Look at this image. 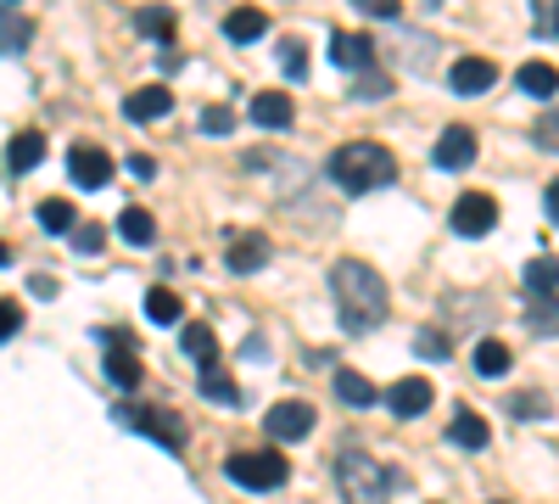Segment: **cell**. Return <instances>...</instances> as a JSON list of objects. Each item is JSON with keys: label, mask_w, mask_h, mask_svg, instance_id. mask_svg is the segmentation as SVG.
I'll return each mask as SVG.
<instances>
[{"label": "cell", "mask_w": 559, "mask_h": 504, "mask_svg": "<svg viewBox=\"0 0 559 504\" xmlns=\"http://www.w3.org/2000/svg\"><path fill=\"white\" fill-rule=\"evenodd\" d=\"M331 292H336L342 326H347L353 337L376 331L381 319H386V281H381L369 263H358V258H342V263L331 269Z\"/></svg>", "instance_id": "6da1fadb"}, {"label": "cell", "mask_w": 559, "mask_h": 504, "mask_svg": "<svg viewBox=\"0 0 559 504\" xmlns=\"http://www.w3.org/2000/svg\"><path fill=\"white\" fill-rule=\"evenodd\" d=\"M331 179L347 197H369V191H381L397 179V157L381 141H347L331 152Z\"/></svg>", "instance_id": "7a4b0ae2"}, {"label": "cell", "mask_w": 559, "mask_h": 504, "mask_svg": "<svg viewBox=\"0 0 559 504\" xmlns=\"http://www.w3.org/2000/svg\"><path fill=\"white\" fill-rule=\"evenodd\" d=\"M224 477L236 488H247V493H274V488H286L292 460L280 448H241V454H229V460H224Z\"/></svg>", "instance_id": "3957f363"}, {"label": "cell", "mask_w": 559, "mask_h": 504, "mask_svg": "<svg viewBox=\"0 0 559 504\" xmlns=\"http://www.w3.org/2000/svg\"><path fill=\"white\" fill-rule=\"evenodd\" d=\"M112 421L129 426V432H140V437H152V443H163L168 454H185V443H191L185 421L174 415V409H157V403H118Z\"/></svg>", "instance_id": "277c9868"}, {"label": "cell", "mask_w": 559, "mask_h": 504, "mask_svg": "<svg viewBox=\"0 0 559 504\" xmlns=\"http://www.w3.org/2000/svg\"><path fill=\"white\" fill-rule=\"evenodd\" d=\"M336 488L347 504H386V471L369 460L364 448H342L336 454Z\"/></svg>", "instance_id": "5b68a950"}, {"label": "cell", "mask_w": 559, "mask_h": 504, "mask_svg": "<svg viewBox=\"0 0 559 504\" xmlns=\"http://www.w3.org/2000/svg\"><path fill=\"white\" fill-rule=\"evenodd\" d=\"M313 403H302V398H280L269 415H263V432L274 437V443H297V437H308L313 432Z\"/></svg>", "instance_id": "8992f818"}, {"label": "cell", "mask_w": 559, "mask_h": 504, "mask_svg": "<svg viewBox=\"0 0 559 504\" xmlns=\"http://www.w3.org/2000/svg\"><path fill=\"white\" fill-rule=\"evenodd\" d=\"M492 224H498V202H492L487 191H464V197L453 202V236L481 242V236H492Z\"/></svg>", "instance_id": "52a82bcc"}, {"label": "cell", "mask_w": 559, "mask_h": 504, "mask_svg": "<svg viewBox=\"0 0 559 504\" xmlns=\"http://www.w3.org/2000/svg\"><path fill=\"white\" fill-rule=\"evenodd\" d=\"M68 174H73V186H79V191H102L107 179H112V157H107L102 146L79 141V146L68 152Z\"/></svg>", "instance_id": "ba28073f"}, {"label": "cell", "mask_w": 559, "mask_h": 504, "mask_svg": "<svg viewBox=\"0 0 559 504\" xmlns=\"http://www.w3.org/2000/svg\"><path fill=\"white\" fill-rule=\"evenodd\" d=\"M431 403H437V387H431L426 376H403V382H392V387H386V409H392L397 421L426 415Z\"/></svg>", "instance_id": "9c48e42d"}, {"label": "cell", "mask_w": 559, "mask_h": 504, "mask_svg": "<svg viewBox=\"0 0 559 504\" xmlns=\"http://www.w3.org/2000/svg\"><path fill=\"white\" fill-rule=\"evenodd\" d=\"M431 163L437 168H471L476 163V129L471 124H448L431 146Z\"/></svg>", "instance_id": "30bf717a"}, {"label": "cell", "mask_w": 559, "mask_h": 504, "mask_svg": "<svg viewBox=\"0 0 559 504\" xmlns=\"http://www.w3.org/2000/svg\"><path fill=\"white\" fill-rule=\"evenodd\" d=\"M331 62L347 68V73H369V68H376V39L353 34V28H336L331 34Z\"/></svg>", "instance_id": "8fae6325"}, {"label": "cell", "mask_w": 559, "mask_h": 504, "mask_svg": "<svg viewBox=\"0 0 559 504\" xmlns=\"http://www.w3.org/2000/svg\"><path fill=\"white\" fill-rule=\"evenodd\" d=\"M492 84H498V62H487V57H459L453 73H448L453 96H487Z\"/></svg>", "instance_id": "7c38bea8"}, {"label": "cell", "mask_w": 559, "mask_h": 504, "mask_svg": "<svg viewBox=\"0 0 559 504\" xmlns=\"http://www.w3.org/2000/svg\"><path fill=\"white\" fill-rule=\"evenodd\" d=\"M168 113H174V90L168 84H140V90L123 96V118H134V124H157Z\"/></svg>", "instance_id": "4fadbf2b"}, {"label": "cell", "mask_w": 559, "mask_h": 504, "mask_svg": "<svg viewBox=\"0 0 559 504\" xmlns=\"http://www.w3.org/2000/svg\"><path fill=\"white\" fill-rule=\"evenodd\" d=\"M247 113H252L258 129H292V118H297V107H292L286 90H258Z\"/></svg>", "instance_id": "5bb4252c"}, {"label": "cell", "mask_w": 559, "mask_h": 504, "mask_svg": "<svg viewBox=\"0 0 559 504\" xmlns=\"http://www.w3.org/2000/svg\"><path fill=\"white\" fill-rule=\"evenodd\" d=\"M107 342H118V353H107V376H112V387H123V392H134L140 382H146V364L134 359V348H129V337H107Z\"/></svg>", "instance_id": "9a60e30c"}, {"label": "cell", "mask_w": 559, "mask_h": 504, "mask_svg": "<svg viewBox=\"0 0 559 504\" xmlns=\"http://www.w3.org/2000/svg\"><path fill=\"white\" fill-rule=\"evenodd\" d=\"M263 263H269V236L263 231L229 236V269H236V274H258Z\"/></svg>", "instance_id": "2e32d148"}, {"label": "cell", "mask_w": 559, "mask_h": 504, "mask_svg": "<svg viewBox=\"0 0 559 504\" xmlns=\"http://www.w3.org/2000/svg\"><path fill=\"white\" fill-rule=\"evenodd\" d=\"M448 443H453V448H464V454H481V448L492 443V432H487V421L476 415V409H459L453 426H448Z\"/></svg>", "instance_id": "e0dca14e"}, {"label": "cell", "mask_w": 559, "mask_h": 504, "mask_svg": "<svg viewBox=\"0 0 559 504\" xmlns=\"http://www.w3.org/2000/svg\"><path fill=\"white\" fill-rule=\"evenodd\" d=\"M263 34H269V12L263 7H236L224 17V39H236V45H252Z\"/></svg>", "instance_id": "ac0fdd59"}, {"label": "cell", "mask_w": 559, "mask_h": 504, "mask_svg": "<svg viewBox=\"0 0 559 504\" xmlns=\"http://www.w3.org/2000/svg\"><path fill=\"white\" fill-rule=\"evenodd\" d=\"M34 219H39V231H45V236H68V231H79V208L62 202V197H45V202L34 208Z\"/></svg>", "instance_id": "d6986e66"}, {"label": "cell", "mask_w": 559, "mask_h": 504, "mask_svg": "<svg viewBox=\"0 0 559 504\" xmlns=\"http://www.w3.org/2000/svg\"><path fill=\"white\" fill-rule=\"evenodd\" d=\"M336 398L347 409H369V403H386V392H376V382L358 376V371H336Z\"/></svg>", "instance_id": "ffe728a7"}, {"label": "cell", "mask_w": 559, "mask_h": 504, "mask_svg": "<svg viewBox=\"0 0 559 504\" xmlns=\"http://www.w3.org/2000/svg\"><path fill=\"white\" fill-rule=\"evenodd\" d=\"M39 157H45V134L23 129V134H12V146H7V174H28Z\"/></svg>", "instance_id": "44dd1931"}, {"label": "cell", "mask_w": 559, "mask_h": 504, "mask_svg": "<svg viewBox=\"0 0 559 504\" xmlns=\"http://www.w3.org/2000/svg\"><path fill=\"white\" fill-rule=\"evenodd\" d=\"M471 359H476V371L487 376V382H498V376H509V364H515V353H509L498 337H481L476 348H471Z\"/></svg>", "instance_id": "7402d4cb"}, {"label": "cell", "mask_w": 559, "mask_h": 504, "mask_svg": "<svg viewBox=\"0 0 559 504\" xmlns=\"http://www.w3.org/2000/svg\"><path fill=\"white\" fill-rule=\"evenodd\" d=\"M118 236H123L129 247H152V242H157V219H152L146 208H123V213H118Z\"/></svg>", "instance_id": "603a6c76"}, {"label": "cell", "mask_w": 559, "mask_h": 504, "mask_svg": "<svg viewBox=\"0 0 559 504\" xmlns=\"http://www.w3.org/2000/svg\"><path fill=\"white\" fill-rule=\"evenodd\" d=\"M515 84L526 90V96H554V90H559V68L554 62H521V73H515Z\"/></svg>", "instance_id": "cb8c5ba5"}, {"label": "cell", "mask_w": 559, "mask_h": 504, "mask_svg": "<svg viewBox=\"0 0 559 504\" xmlns=\"http://www.w3.org/2000/svg\"><path fill=\"white\" fill-rule=\"evenodd\" d=\"M526 292H532V297H554V292H559V258L537 253V258L526 263Z\"/></svg>", "instance_id": "d4e9b609"}, {"label": "cell", "mask_w": 559, "mask_h": 504, "mask_svg": "<svg viewBox=\"0 0 559 504\" xmlns=\"http://www.w3.org/2000/svg\"><path fill=\"white\" fill-rule=\"evenodd\" d=\"M185 353L197 359V371H213L218 364V337L207 326H185Z\"/></svg>", "instance_id": "484cf974"}, {"label": "cell", "mask_w": 559, "mask_h": 504, "mask_svg": "<svg viewBox=\"0 0 559 504\" xmlns=\"http://www.w3.org/2000/svg\"><path fill=\"white\" fill-rule=\"evenodd\" d=\"M202 398H213L218 409H236V403H241V392H236V382H229V371H224V364L202 371Z\"/></svg>", "instance_id": "4316f807"}, {"label": "cell", "mask_w": 559, "mask_h": 504, "mask_svg": "<svg viewBox=\"0 0 559 504\" xmlns=\"http://www.w3.org/2000/svg\"><path fill=\"white\" fill-rule=\"evenodd\" d=\"M526 326H532L537 337H559V292H554V297H532V303H526Z\"/></svg>", "instance_id": "83f0119b"}, {"label": "cell", "mask_w": 559, "mask_h": 504, "mask_svg": "<svg viewBox=\"0 0 559 504\" xmlns=\"http://www.w3.org/2000/svg\"><path fill=\"white\" fill-rule=\"evenodd\" d=\"M134 28L146 34V39H157V45H168L174 39V12L168 7H140L134 12Z\"/></svg>", "instance_id": "f1b7e54d"}, {"label": "cell", "mask_w": 559, "mask_h": 504, "mask_svg": "<svg viewBox=\"0 0 559 504\" xmlns=\"http://www.w3.org/2000/svg\"><path fill=\"white\" fill-rule=\"evenodd\" d=\"M179 314H185V303L168 286H152L146 292V319H152V326H179Z\"/></svg>", "instance_id": "f546056e"}, {"label": "cell", "mask_w": 559, "mask_h": 504, "mask_svg": "<svg viewBox=\"0 0 559 504\" xmlns=\"http://www.w3.org/2000/svg\"><path fill=\"white\" fill-rule=\"evenodd\" d=\"M503 409L515 421H548V398L543 392H515V398H503Z\"/></svg>", "instance_id": "4dcf8cb0"}, {"label": "cell", "mask_w": 559, "mask_h": 504, "mask_svg": "<svg viewBox=\"0 0 559 504\" xmlns=\"http://www.w3.org/2000/svg\"><path fill=\"white\" fill-rule=\"evenodd\" d=\"M532 146H543V152H559V107H554V113H543V118L532 124Z\"/></svg>", "instance_id": "1f68e13d"}, {"label": "cell", "mask_w": 559, "mask_h": 504, "mask_svg": "<svg viewBox=\"0 0 559 504\" xmlns=\"http://www.w3.org/2000/svg\"><path fill=\"white\" fill-rule=\"evenodd\" d=\"M197 129H202V134H213V141H218V134H229V129H236V113H229V107H202Z\"/></svg>", "instance_id": "d6a6232c"}, {"label": "cell", "mask_w": 559, "mask_h": 504, "mask_svg": "<svg viewBox=\"0 0 559 504\" xmlns=\"http://www.w3.org/2000/svg\"><path fill=\"white\" fill-rule=\"evenodd\" d=\"M353 96H358V102H386V96H392V79H386V73H364V79L353 84Z\"/></svg>", "instance_id": "836d02e7"}, {"label": "cell", "mask_w": 559, "mask_h": 504, "mask_svg": "<svg viewBox=\"0 0 559 504\" xmlns=\"http://www.w3.org/2000/svg\"><path fill=\"white\" fill-rule=\"evenodd\" d=\"M280 68H286L292 79H302V73H308V51H302V39H286V45H280Z\"/></svg>", "instance_id": "e575fe53"}, {"label": "cell", "mask_w": 559, "mask_h": 504, "mask_svg": "<svg viewBox=\"0 0 559 504\" xmlns=\"http://www.w3.org/2000/svg\"><path fill=\"white\" fill-rule=\"evenodd\" d=\"M414 348H419V359H437V364H442V359H453L442 331H419V337H414Z\"/></svg>", "instance_id": "d590c367"}, {"label": "cell", "mask_w": 559, "mask_h": 504, "mask_svg": "<svg viewBox=\"0 0 559 504\" xmlns=\"http://www.w3.org/2000/svg\"><path fill=\"white\" fill-rule=\"evenodd\" d=\"M23 45H28V23H23L17 12H7V57H17Z\"/></svg>", "instance_id": "8d00e7d4"}, {"label": "cell", "mask_w": 559, "mask_h": 504, "mask_svg": "<svg viewBox=\"0 0 559 504\" xmlns=\"http://www.w3.org/2000/svg\"><path fill=\"white\" fill-rule=\"evenodd\" d=\"M353 7H358L364 17H386V23H392V17L403 12V0H353Z\"/></svg>", "instance_id": "74e56055"}, {"label": "cell", "mask_w": 559, "mask_h": 504, "mask_svg": "<svg viewBox=\"0 0 559 504\" xmlns=\"http://www.w3.org/2000/svg\"><path fill=\"white\" fill-rule=\"evenodd\" d=\"M17 331H23V308H17V303L7 297V303H0V337H7V342H12Z\"/></svg>", "instance_id": "f35d334b"}, {"label": "cell", "mask_w": 559, "mask_h": 504, "mask_svg": "<svg viewBox=\"0 0 559 504\" xmlns=\"http://www.w3.org/2000/svg\"><path fill=\"white\" fill-rule=\"evenodd\" d=\"M102 242H107L102 224H79V231H73V247H79V253H96Z\"/></svg>", "instance_id": "ab89813d"}, {"label": "cell", "mask_w": 559, "mask_h": 504, "mask_svg": "<svg viewBox=\"0 0 559 504\" xmlns=\"http://www.w3.org/2000/svg\"><path fill=\"white\" fill-rule=\"evenodd\" d=\"M123 168H129L134 179H157V163H152L146 152H134V157H123Z\"/></svg>", "instance_id": "60d3db41"}, {"label": "cell", "mask_w": 559, "mask_h": 504, "mask_svg": "<svg viewBox=\"0 0 559 504\" xmlns=\"http://www.w3.org/2000/svg\"><path fill=\"white\" fill-rule=\"evenodd\" d=\"M548 219L559 224V179H554V186H548Z\"/></svg>", "instance_id": "b9f144b4"}, {"label": "cell", "mask_w": 559, "mask_h": 504, "mask_svg": "<svg viewBox=\"0 0 559 504\" xmlns=\"http://www.w3.org/2000/svg\"><path fill=\"white\" fill-rule=\"evenodd\" d=\"M548 34L559 39V0H554V12H548Z\"/></svg>", "instance_id": "7bdbcfd3"}, {"label": "cell", "mask_w": 559, "mask_h": 504, "mask_svg": "<svg viewBox=\"0 0 559 504\" xmlns=\"http://www.w3.org/2000/svg\"><path fill=\"white\" fill-rule=\"evenodd\" d=\"M7 7H12V12H17V0H7Z\"/></svg>", "instance_id": "ee69618b"}, {"label": "cell", "mask_w": 559, "mask_h": 504, "mask_svg": "<svg viewBox=\"0 0 559 504\" xmlns=\"http://www.w3.org/2000/svg\"><path fill=\"white\" fill-rule=\"evenodd\" d=\"M492 504H509V499H492Z\"/></svg>", "instance_id": "f6af8a7d"}]
</instances>
